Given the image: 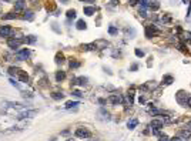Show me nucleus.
<instances>
[{
	"instance_id": "obj_12",
	"label": "nucleus",
	"mask_w": 191,
	"mask_h": 141,
	"mask_svg": "<svg viewBox=\"0 0 191 141\" xmlns=\"http://www.w3.org/2000/svg\"><path fill=\"white\" fill-rule=\"evenodd\" d=\"M23 19H24V20H27V21H33V20H34V13H33L32 10H27V12H24Z\"/></svg>"
},
{
	"instance_id": "obj_20",
	"label": "nucleus",
	"mask_w": 191,
	"mask_h": 141,
	"mask_svg": "<svg viewBox=\"0 0 191 141\" xmlns=\"http://www.w3.org/2000/svg\"><path fill=\"white\" fill-rule=\"evenodd\" d=\"M76 27H77V30H84V29L87 27L86 21H84V20H79L77 24H76Z\"/></svg>"
},
{
	"instance_id": "obj_28",
	"label": "nucleus",
	"mask_w": 191,
	"mask_h": 141,
	"mask_svg": "<svg viewBox=\"0 0 191 141\" xmlns=\"http://www.w3.org/2000/svg\"><path fill=\"white\" fill-rule=\"evenodd\" d=\"M34 41H36L34 36H29V37H26V39H24V43H34Z\"/></svg>"
},
{
	"instance_id": "obj_40",
	"label": "nucleus",
	"mask_w": 191,
	"mask_h": 141,
	"mask_svg": "<svg viewBox=\"0 0 191 141\" xmlns=\"http://www.w3.org/2000/svg\"><path fill=\"white\" fill-rule=\"evenodd\" d=\"M187 127H188V128H190V130H191V120H190V121H188V123H187Z\"/></svg>"
},
{
	"instance_id": "obj_3",
	"label": "nucleus",
	"mask_w": 191,
	"mask_h": 141,
	"mask_svg": "<svg viewBox=\"0 0 191 141\" xmlns=\"http://www.w3.org/2000/svg\"><path fill=\"white\" fill-rule=\"evenodd\" d=\"M157 34H160V32L156 29V26L150 24V26H147V27H145V37L151 39V37H154V36H157Z\"/></svg>"
},
{
	"instance_id": "obj_10",
	"label": "nucleus",
	"mask_w": 191,
	"mask_h": 141,
	"mask_svg": "<svg viewBox=\"0 0 191 141\" xmlns=\"http://www.w3.org/2000/svg\"><path fill=\"white\" fill-rule=\"evenodd\" d=\"M108 101H110L111 104H119V103H121L123 100L119 94H111V96L108 97Z\"/></svg>"
},
{
	"instance_id": "obj_19",
	"label": "nucleus",
	"mask_w": 191,
	"mask_h": 141,
	"mask_svg": "<svg viewBox=\"0 0 191 141\" xmlns=\"http://www.w3.org/2000/svg\"><path fill=\"white\" fill-rule=\"evenodd\" d=\"M173 81H174L173 76H164V77H163V84H167V86H170Z\"/></svg>"
},
{
	"instance_id": "obj_14",
	"label": "nucleus",
	"mask_w": 191,
	"mask_h": 141,
	"mask_svg": "<svg viewBox=\"0 0 191 141\" xmlns=\"http://www.w3.org/2000/svg\"><path fill=\"white\" fill-rule=\"evenodd\" d=\"M64 78H66V71L60 70V71H57V73H56V81H57V83L63 81Z\"/></svg>"
},
{
	"instance_id": "obj_6",
	"label": "nucleus",
	"mask_w": 191,
	"mask_h": 141,
	"mask_svg": "<svg viewBox=\"0 0 191 141\" xmlns=\"http://www.w3.org/2000/svg\"><path fill=\"white\" fill-rule=\"evenodd\" d=\"M29 56H30V50L29 49H21V50L17 52V57L20 60H26Z\"/></svg>"
},
{
	"instance_id": "obj_21",
	"label": "nucleus",
	"mask_w": 191,
	"mask_h": 141,
	"mask_svg": "<svg viewBox=\"0 0 191 141\" xmlns=\"http://www.w3.org/2000/svg\"><path fill=\"white\" fill-rule=\"evenodd\" d=\"M69 64H70V67H71V69H77V67L80 66V61H77L76 58H70Z\"/></svg>"
},
{
	"instance_id": "obj_38",
	"label": "nucleus",
	"mask_w": 191,
	"mask_h": 141,
	"mask_svg": "<svg viewBox=\"0 0 191 141\" xmlns=\"http://www.w3.org/2000/svg\"><path fill=\"white\" fill-rule=\"evenodd\" d=\"M187 106L191 108V97H188V98H187Z\"/></svg>"
},
{
	"instance_id": "obj_42",
	"label": "nucleus",
	"mask_w": 191,
	"mask_h": 141,
	"mask_svg": "<svg viewBox=\"0 0 191 141\" xmlns=\"http://www.w3.org/2000/svg\"><path fill=\"white\" fill-rule=\"evenodd\" d=\"M113 1H119V0H113Z\"/></svg>"
},
{
	"instance_id": "obj_17",
	"label": "nucleus",
	"mask_w": 191,
	"mask_h": 141,
	"mask_svg": "<svg viewBox=\"0 0 191 141\" xmlns=\"http://www.w3.org/2000/svg\"><path fill=\"white\" fill-rule=\"evenodd\" d=\"M56 63H57V64L64 63V54L61 53V52H59V53L56 54Z\"/></svg>"
},
{
	"instance_id": "obj_16",
	"label": "nucleus",
	"mask_w": 191,
	"mask_h": 141,
	"mask_svg": "<svg viewBox=\"0 0 191 141\" xmlns=\"http://www.w3.org/2000/svg\"><path fill=\"white\" fill-rule=\"evenodd\" d=\"M137 124H139V120H137V118H131V120L127 123V127H128L130 130H133V128L137 127Z\"/></svg>"
},
{
	"instance_id": "obj_29",
	"label": "nucleus",
	"mask_w": 191,
	"mask_h": 141,
	"mask_svg": "<svg viewBox=\"0 0 191 141\" xmlns=\"http://www.w3.org/2000/svg\"><path fill=\"white\" fill-rule=\"evenodd\" d=\"M54 4H53V1H47V6H46V9H47V12H52V10H54Z\"/></svg>"
},
{
	"instance_id": "obj_24",
	"label": "nucleus",
	"mask_w": 191,
	"mask_h": 141,
	"mask_svg": "<svg viewBox=\"0 0 191 141\" xmlns=\"http://www.w3.org/2000/svg\"><path fill=\"white\" fill-rule=\"evenodd\" d=\"M16 17H17V14L13 13V12H12V13H6V14L3 16V19H6V20H12V19H16Z\"/></svg>"
},
{
	"instance_id": "obj_22",
	"label": "nucleus",
	"mask_w": 191,
	"mask_h": 141,
	"mask_svg": "<svg viewBox=\"0 0 191 141\" xmlns=\"http://www.w3.org/2000/svg\"><path fill=\"white\" fill-rule=\"evenodd\" d=\"M76 106H79V101H67L66 106H64V108L70 110V108H73V107H76Z\"/></svg>"
},
{
	"instance_id": "obj_32",
	"label": "nucleus",
	"mask_w": 191,
	"mask_h": 141,
	"mask_svg": "<svg viewBox=\"0 0 191 141\" xmlns=\"http://www.w3.org/2000/svg\"><path fill=\"white\" fill-rule=\"evenodd\" d=\"M181 134H183V135H185V137H191L190 131H181Z\"/></svg>"
},
{
	"instance_id": "obj_7",
	"label": "nucleus",
	"mask_w": 191,
	"mask_h": 141,
	"mask_svg": "<svg viewBox=\"0 0 191 141\" xmlns=\"http://www.w3.org/2000/svg\"><path fill=\"white\" fill-rule=\"evenodd\" d=\"M36 114H37L36 110H32V111H23V113L19 114L17 118H20V120H21V118H30L32 116H36Z\"/></svg>"
},
{
	"instance_id": "obj_18",
	"label": "nucleus",
	"mask_w": 191,
	"mask_h": 141,
	"mask_svg": "<svg viewBox=\"0 0 191 141\" xmlns=\"http://www.w3.org/2000/svg\"><path fill=\"white\" fill-rule=\"evenodd\" d=\"M83 12H84V14H87V16H93L96 13V7H84Z\"/></svg>"
},
{
	"instance_id": "obj_33",
	"label": "nucleus",
	"mask_w": 191,
	"mask_h": 141,
	"mask_svg": "<svg viewBox=\"0 0 191 141\" xmlns=\"http://www.w3.org/2000/svg\"><path fill=\"white\" fill-rule=\"evenodd\" d=\"M73 94H74L76 97H81V93H80L79 90H76V91H73Z\"/></svg>"
},
{
	"instance_id": "obj_37",
	"label": "nucleus",
	"mask_w": 191,
	"mask_h": 141,
	"mask_svg": "<svg viewBox=\"0 0 191 141\" xmlns=\"http://www.w3.org/2000/svg\"><path fill=\"white\" fill-rule=\"evenodd\" d=\"M137 67H139L137 64H133V66H131V71H136L137 70Z\"/></svg>"
},
{
	"instance_id": "obj_1",
	"label": "nucleus",
	"mask_w": 191,
	"mask_h": 141,
	"mask_svg": "<svg viewBox=\"0 0 191 141\" xmlns=\"http://www.w3.org/2000/svg\"><path fill=\"white\" fill-rule=\"evenodd\" d=\"M74 135L77 137V138H90L91 137V133L84 128V127H79V128H76V131H74Z\"/></svg>"
},
{
	"instance_id": "obj_36",
	"label": "nucleus",
	"mask_w": 191,
	"mask_h": 141,
	"mask_svg": "<svg viewBox=\"0 0 191 141\" xmlns=\"http://www.w3.org/2000/svg\"><path fill=\"white\" fill-rule=\"evenodd\" d=\"M167 141H181V138H180V137H174V138H171V140H167Z\"/></svg>"
},
{
	"instance_id": "obj_43",
	"label": "nucleus",
	"mask_w": 191,
	"mask_h": 141,
	"mask_svg": "<svg viewBox=\"0 0 191 141\" xmlns=\"http://www.w3.org/2000/svg\"><path fill=\"white\" fill-rule=\"evenodd\" d=\"M67 141H73V140H67Z\"/></svg>"
},
{
	"instance_id": "obj_23",
	"label": "nucleus",
	"mask_w": 191,
	"mask_h": 141,
	"mask_svg": "<svg viewBox=\"0 0 191 141\" xmlns=\"http://www.w3.org/2000/svg\"><path fill=\"white\" fill-rule=\"evenodd\" d=\"M19 71H20V69L14 67V66H13V67H9V74H10V76H17Z\"/></svg>"
},
{
	"instance_id": "obj_27",
	"label": "nucleus",
	"mask_w": 191,
	"mask_h": 141,
	"mask_svg": "<svg viewBox=\"0 0 191 141\" xmlns=\"http://www.w3.org/2000/svg\"><path fill=\"white\" fill-rule=\"evenodd\" d=\"M52 97L54 98V100H61V98L64 97V94H63V93H53Z\"/></svg>"
},
{
	"instance_id": "obj_30",
	"label": "nucleus",
	"mask_w": 191,
	"mask_h": 141,
	"mask_svg": "<svg viewBox=\"0 0 191 141\" xmlns=\"http://www.w3.org/2000/svg\"><path fill=\"white\" fill-rule=\"evenodd\" d=\"M108 33H110V34H116V33H117V29H116L114 26H110V27H108Z\"/></svg>"
},
{
	"instance_id": "obj_31",
	"label": "nucleus",
	"mask_w": 191,
	"mask_h": 141,
	"mask_svg": "<svg viewBox=\"0 0 191 141\" xmlns=\"http://www.w3.org/2000/svg\"><path fill=\"white\" fill-rule=\"evenodd\" d=\"M136 56L137 57H144V52L140 50V49H136Z\"/></svg>"
},
{
	"instance_id": "obj_4",
	"label": "nucleus",
	"mask_w": 191,
	"mask_h": 141,
	"mask_svg": "<svg viewBox=\"0 0 191 141\" xmlns=\"http://www.w3.org/2000/svg\"><path fill=\"white\" fill-rule=\"evenodd\" d=\"M187 98H188V96H187L183 90H180V91L177 93V101H178L181 106H187Z\"/></svg>"
},
{
	"instance_id": "obj_11",
	"label": "nucleus",
	"mask_w": 191,
	"mask_h": 141,
	"mask_svg": "<svg viewBox=\"0 0 191 141\" xmlns=\"http://www.w3.org/2000/svg\"><path fill=\"white\" fill-rule=\"evenodd\" d=\"M71 83L73 84H80V86H84L87 83V78L86 77H77V78H73L71 80Z\"/></svg>"
},
{
	"instance_id": "obj_9",
	"label": "nucleus",
	"mask_w": 191,
	"mask_h": 141,
	"mask_svg": "<svg viewBox=\"0 0 191 141\" xmlns=\"http://www.w3.org/2000/svg\"><path fill=\"white\" fill-rule=\"evenodd\" d=\"M150 127H151V130H160V128H163V121L158 120V118H154L150 123Z\"/></svg>"
},
{
	"instance_id": "obj_26",
	"label": "nucleus",
	"mask_w": 191,
	"mask_h": 141,
	"mask_svg": "<svg viewBox=\"0 0 191 141\" xmlns=\"http://www.w3.org/2000/svg\"><path fill=\"white\" fill-rule=\"evenodd\" d=\"M148 7H150L151 10H158V7H160V4H158V1H151V3L148 4Z\"/></svg>"
},
{
	"instance_id": "obj_34",
	"label": "nucleus",
	"mask_w": 191,
	"mask_h": 141,
	"mask_svg": "<svg viewBox=\"0 0 191 141\" xmlns=\"http://www.w3.org/2000/svg\"><path fill=\"white\" fill-rule=\"evenodd\" d=\"M131 4H137V3H141V0H128Z\"/></svg>"
},
{
	"instance_id": "obj_8",
	"label": "nucleus",
	"mask_w": 191,
	"mask_h": 141,
	"mask_svg": "<svg viewBox=\"0 0 191 141\" xmlns=\"http://www.w3.org/2000/svg\"><path fill=\"white\" fill-rule=\"evenodd\" d=\"M17 78L21 81V83H27V81H29V74H27V71L20 70L17 73Z\"/></svg>"
},
{
	"instance_id": "obj_2",
	"label": "nucleus",
	"mask_w": 191,
	"mask_h": 141,
	"mask_svg": "<svg viewBox=\"0 0 191 141\" xmlns=\"http://www.w3.org/2000/svg\"><path fill=\"white\" fill-rule=\"evenodd\" d=\"M24 43V39H9L7 40V46L10 47V49H19L21 44Z\"/></svg>"
},
{
	"instance_id": "obj_39",
	"label": "nucleus",
	"mask_w": 191,
	"mask_h": 141,
	"mask_svg": "<svg viewBox=\"0 0 191 141\" xmlns=\"http://www.w3.org/2000/svg\"><path fill=\"white\" fill-rule=\"evenodd\" d=\"M80 1H87V3H93L94 0H80Z\"/></svg>"
},
{
	"instance_id": "obj_41",
	"label": "nucleus",
	"mask_w": 191,
	"mask_h": 141,
	"mask_svg": "<svg viewBox=\"0 0 191 141\" xmlns=\"http://www.w3.org/2000/svg\"><path fill=\"white\" fill-rule=\"evenodd\" d=\"M60 1H63V3H67V1H69V0H60Z\"/></svg>"
},
{
	"instance_id": "obj_25",
	"label": "nucleus",
	"mask_w": 191,
	"mask_h": 141,
	"mask_svg": "<svg viewBox=\"0 0 191 141\" xmlns=\"http://www.w3.org/2000/svg\"><path fill=\"white\" fill-rule=\"evenodd\" d=\"M66 16H67V19H74V17H76V10H74V9H70V10H67Z\"/></svg>"
},
{
	"instance_id": "obj_13",
	"label": "nucleus",
	"mask_w": 191,
	"mask_h": 141,
	"mask_svg": "<svg viewBox=\"0 0 191 141\" xmlns=\"http://www.w3.org/2000/svg\"><path fill=\"white\" fill-rule=\"evenodd\" d=\"M80 47H81V50H86V52H88V50H96V49H97V43L83 44V46H80Z\"/></svg>"
},
{
	"instance_id": "obj_5",
	"label": "nucleus",
	"mask_w": 191,
	"mask_h": 141,
	"mask_svg": "<svg viewBox=\"0 0 191 141\" xmlns=\"http://www.w3.org/2000/svg\"><path fill=\"white\" fill-rule=\"evenodd\" d=\"M13 34V29L10 26H0V37H9Z\"/></svg>"
},
{
	"instance_id": "obj_15",
	"label": "nucleus",
	"mask_w": 191,
	"mask_h": 141,
	"mask_svg": "<svg viewBox=\"0 0 191 141\" xmlns=\"http://www.w3.org/2000/svg\"><path fill=\"white\" fill-rule=\"evenodd\" d=\"M24 4H26V1H24V0H17V1L14 3V10H16V12L23 10V9H24Z\"/></svg>"
},
{
	"instance_id": "obj_35",
	"label": "nucleus",
	"mask_w": 191,
	"mask_h": 141,
	"mask_svg": "<svg viewBox=\"0 0 191 141\" xmlns=\"http://www.w3.org/2000/svg\"><path fill=\"white\" fill-rule=\"evenodd\" d=\"M167 140H168V137H167L165 134H164V135H161V138H160V141H167Z\"/></svg>"
}]
</instances>
